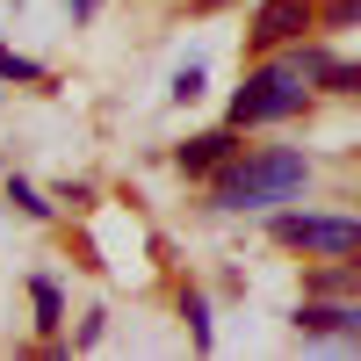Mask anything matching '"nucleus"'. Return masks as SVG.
Returning a JSON list of instances; mask_svg holds the SVG:
<instances>
[{
  "label": "nucleus",
  "instance_id": "obj_2",
  "mask_svg": "<svg viewBox=\"0 0 361 361\" xmlns=\"http://www.w3.org/2000/svg\"><path fill=\"white\" fill-rule=\"evenodd\" d=\"M296 109H304V73L296 66H260L231 94V123L253 130V123H282V116H296Z\"/></svg>",
  "mask_w": 361,
  "mask_h": 361
},
{
  "label": "nucleus",
  "instance_id": "obj_10",
  "mask_svg": "<svg viewBox=\"0 0 361 361\" xmlns=\"http://www.w3.org/2000/svg\"><path fill=\"white\" fill-rule=\"evenodd\" d=\"M15 202H22V209H29V217H44V209H51V202H44V195H37V188H29V180H15Z\"/></svg>",
  "mask_w": 361,
  "mask_h": 361
},
{
  "label": "nucleus",
  "instance_id": "obj_3",
  "mask_svg": "<svg viewBox=\"0 0 361 361\" xmlns=\"http://www.w3.org/2000/svg\"><path fill=\"white\" fill-rule=\"evenodd\" d=\"M275 238L282 246H304V253H333V260L361 253V224L354 217H275Z\"/></svg>",
  "mask_w": 361,
  "mask_h": 361
},
{
  "label": "nucleus",
  "instance_id": "obj_11",
  "mask_svg": "<svg viewBox=\"0 0 361 361\" xmlns=\"http://www.w3.org/2000/svg\"><path fill=\"white\" fill-rule=\"evenodd\" d=\"M361 22V0H333V29H354Z\"/></svg>",
  "mask_w": 361,
  "mask_h": 361
},
{
  "label": "nucleus",
  "instance_id": "obj_5",
  "mask_svg": "<svg viewBox=\"0 0 361 361\" xmlns=\"http://www.w3.org/2000/svg\"><path fill=\"white\" fill-rule=\"evenodd\" d=\"M296 73L340 87V94H361V66H340V58H325V51H304V58H296Z\"/></svg>",
  "mask_w": 361,
  "mask_h": 361
},
{
  "label": "nucleus",
  "instance_id": "obj_4",
  "mask_svg": "<svg viewBox=\"0 0 361 361\" xmlns=\"http://www.w3.org/2000/svg\"><path fill=\"white\" fill-rule=\"evenodd\" d=\"M304 29H311V0H260L246 37H253L260 51H275V44H289V37H304Z\"/></svg>",
  "mask_w": 361,
  "mask_h": 361
},
{
  "label": "nucleus",
  "instance_id": "obj_8",
  "mask_svg": "<svg viewBox=\"0 0 361 361\" xmlns=\"http://www.w3.org/2000/svg\"><path fill=\"white\" fill-rule=\"evenodd\" d=\"M173 94L195 102V94H202V66H180V73H173Z\"/></svg>",
  "mask_w": 361,
  "mask_h": 361
},
{
  "label": "nucleus",
  "instance_id": "obj_1",
  "mask_svg": "<svg viewBox=\"0 0 361 361\" xmlns=\"http://www.w3.org/2000/svg\"><path fill=\"white\" fill-rule=\"evenodd\" d=\"M304 188V152H253V159H231L217 173V202L224 209H253V202H289Z\"/></svg>",
  "mask_w": 361,
  "mask_h": 361
},
{
  "label": "nucleus",
  "instance_id": "obj_6",
  "mask_svg": "<svg viewBox=\"0 0 361 361\" xmlns=\"http://www.w3.org/2000/svg\"><path fill=\"white\" fill-rule=\"evenodd\" d=\"M224 159H231V130H209V137L180 145V166H188V173H209V166H224Z\"/></svg>",
  "mask_w": 361,
  "mask_h": 361
},
{
  "label": "nucleus",
  "instance_id": "obj_7",
  "mask_svg": "<svg viewBox=\"0 0 361 361\" xmlns=\"http://www.w3.org/2000/svg\"><path fill=\"white\" fill-rule=\"evenodd\" d=\"M304 333H361V311H333V304H304L296 311Z\"/></svg>",
  "mask_w": 361,
  "mask_h": 361
},
{
  "label": "nucleus",
  "instance_id": "obj_9",
  "mask_svg": "<svg viewBox=\"0 0 361 361\" xmlns=\"http://www.w3.org/2000/svg\"><path fill=\"white\" fill-rule=\"evenodd\" d=\"M188 325H195V347H209V311H202V296H188Z\"/></svg>",
  "mask_w": 361,
  "mask_h": 361
},
{
  "label": "nucleus",
  "instance_id": "obj_12",
  "mask_svg": "<svg viewBox=\"0 0 361 361\" xmlns=\"http://www.w3.org/2000/svg\"><path fill=\"white\" fill-rule=\"evenodd\" d=\"M37 311H44V325H58V289L51 282H37Z\"/></svg>",
  "mask_w": 361,
  "mask_h": 361
}]
</instances>
